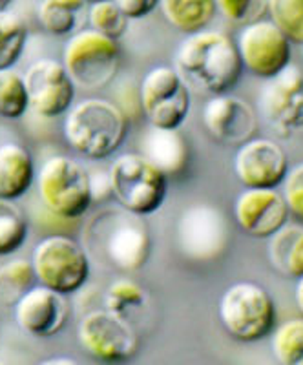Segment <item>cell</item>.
Here are the masks:
<instances>
[{
    "label": "cell",
    "mask_w": 303,
    "mask_h": 365,
    "mask_svg": "<svg viewBox=\"0 0 303 365\" xmlns=\"http://www.w3.org/2000/svg\"><path fill=\"white\" fill-rule=\"evenodd\" d=\"M270 345L282 365H303V316L283 322L272 334Z\"/></svg>",
    "instance_id": "28"
},
{
    "label": "cell",
    "mask_w": 303,
    "mask_h": 365,
    "mask_svg": "<svg viewBox=\"0 0 303 365\" xmlns=\"http://www.w3.org/2000/svg\"><path fill=\"white\" fill-rule=\"evenodd\" d=\"M115 4L125 11L130 21H139L158 8L159 0H115Z\"/></svg>",
    "instance_id": "34"
},
{
    "label": "cell",
    "mask_w": 303,
    "mask_h": 365,
    "mask_svg": "<svg viewBox=\"0 0 303 365\" xmlns=\"http://www.w3.org/2000/svg\"><path fill=\"white\" fill-rule=\"evenodd\" d=\"M28 217L19 205L0 197V256L15 254L28 237Z\"/></svg>",
    "instance_id": "25"
},
{
    "label": "cell",
    "mask_w": 303,
    "mask_h": 365,
    "mask_svg": "<svg viewBox=\"0 0 303 365\" xmlns=\"http://www.w3.org/2000/svg\"><path fill=\"white\" fill-rule=\"evenodd\" d=\"M291 210L282 192L276 188H247L234 203V220L250 237L269 240L285 223Z\"/></svg>",
    "instance_id": "16"
},
{
    "label": "cell",
    "mask_w": 303,
    "mask_h": 365,
    "mask_svg": "<svg viewBox=\"0 0 303 365\" xmlns=\"http://www.w3.org/2000/svg\"><path fill=\"white\" fill-rule=\"evenodd\" d=\"M61 63L75 88L101 90L115 79L119 70V41L104 37L92 28H84L68 38Z\"/></svg>",
    "instance_id": "7"
},
{
    "label": "cell",
    "mask_w": 303,
    "mask_h": 365,
    "mask_svg": "<svg viewBox=\"0 0 303 365\" xmlns=\"http://www.w3.org/2000/svg\"><path fill=\"white\" fill-rule=\"evenodd\" d=\"M203 125L216 141L240 146L252 139L257 130V117L252 106L230 93L212 96L203 106Z\"/></svg>",
    "instance_id": "18"
},
{
    "label": "cell",
    "mask_w": 303,
    "mask_h": 365,
    "mask_svg": "<svg viewBox=\"0 0 303 365\" xmlns=\"http://www.w3.org/2000/svg\"><path fill=\"white\" fill-rule=\"evenodd\" d=\"M88 8L86 0H41L37 21L53 37H71L88 24Z\"/></svg>",
    "instance_id": "21"
},
{
    "label": "cell",
    "mask_w": 303,
    "mask_h": 365,
    "mask_svg": "<svg viewBox=\"0 0 303 365\" xmlns=\"http://www.w3.org/2000/svg\"><path fill=\"white\" fill-rule=\"evenodd\" d=\"M29 110L44 119L61 117L73 106L75 84L57 58H37L22 73Z\"/></svg>",
    "instance_id": "14"
},
{
    "label": "cell",
    "mask_w": 303,
    "mask_h": 365,
    "mask_svg": "<svg viewBox=\"0 0 303 365\" xmlns=\"http://www.w3.org/2000/svg\"><path fill=\"white\" fill-rule=\"evenodd\" d=\"M236 46L243 68L263 81L272 79L291 64V41L265 19L245 24Z\"/></svg>",
    "instance_id": "12"
},
{
    "label": "cell",
    "mask_w": 303,
    "mask_h": 365,
    "mask_svg": "<svg viewBox=\"0 0 303 365\" xmlns=\"http://www.w3.org/2000/svg\"><path fill=\"white\" fill-rule=\"evenodd\" d=\"M294 299H296V307H298L299 314L303 316V276H302V278H298V285H296Z\"/></svg>",
    "instance_id": "35"
},
{
    "label": "cell",
    "mask_w": 303,
    "mask_h": 365,
    "mask_svg": "<svg viewBox=\"0 0 303 365\" xmlns=\"http://www.w3.org/2000/svg\"><path fill=\"white\" fill-rule=\"evenodd\" d=\"M19 327L34 338H51L63 331L70 318L66 296L35 283L13 307Z\"/></svg>",
    "instance_id": "17"
},
{
    "label": "cell",
    "mask_w": 303,
    "mask_h": 365,
    "mask_svg": "<svg viewBox=\"0 0 303 365\" xmlns=\"http://www.w3.org/2000/svg\"><path fill=\"white\" fill-rule=\"evenodd\" d=\"M38 197L61 220H79L93 203L92 175L68 155H51L35 175Z\"/></svg>",
    "instance_id": "4"
},
{
    "label": "cell",
    "mask_w": 303,
    "mask_h": 365,
    "mask_svg": "<svg viewBox=\"0 0 303 365\" xmlns=\"http://www.w3.org/2000/svg\"><path fill=\"white\" fill-rule=\"evenodd\" d=\"M108 181L120 208L138 216L154 214L166 197V175L141 154L119 155L110 166Z\"/></svg>",
    "instance_id": "8"
},
{
    "label": "cell",
    "mask_w": 303,
    "mask_h": 365,
    "mask_svg": "<svg viewBox=\"0 0 303 365\" xmlns=\"http://www.w3.org/2000/svg\"><path fill=\"white\" fill-rule=\"evenodd\" d=\"M64 139L79 155L103 161L119 150L128 132V119L108 99H83L64 117Z\"/></svg>",
    "instance_id": "2"
},
{
    "label": "cell",
    "mask_w": 303,
    "mask_h": 365,
    "mask_svg": "<svg viewBox=\"0 0 303 365\" xmlns=\"http://www.w3.org/2000/svg\"><path fill=\"white\" fill-rule=\"evenodd\" d=\"M46 364H68V365H75V360H71V358H53V360H46Z\"/></svg>",
    "instance_id": "36"
},
{
    "label": "cell",
    "mask_w": 303,
    "mask_h": 365,
    "mask_svg": "<svg viewBox=\"0 0 303 365\" xmlns=\"http://www.w3.org/2000/svg\"><path fill=\"white\" fill-rule=\"evenodd\" d=\"M146 302H148L146 291L132 279H117L106 289L104 294V309L125 318L128 312L145 307Z\"/></svg>",
    "instance_id": "31"
},
{
    "label": "cell",
    "mask_w": 303,
    "mask_h": 365,
    "mask_svg": "<svg viewBox=\"0 0 303 365\" xmlns=\"http://www.w3.org/2000/svg\"><path fill=\"white\" fill-rule=\"evenodd\" d=\"M217 11L234 24H249L262 19L267 11V0H214Z\"/></svg>",
    "instance_id": "32"
},
{
    "label": "cell",
    "mask_w": 303,
    "mask_h": 365,
    "mask_svg": "<svg viewBox=\"0 0 303 365\" xmlns=\"http://www.w3.org/2000/svg\"><path fill=\"white\" fill-rule=\"evenodd\" d=\"M143 216L120 208L99 212L84 230L86 247L113 269L135 272L150 256V232Z\"/></svg>",
    "instance_id": "3"
},
{
    "label": "cell",
    "mask_w": 303,
    "mask_h": 365,
    "mask_svg": "<svg viewBox=\"0 0 303 365\" xmlns=\"http://www.w3.org/2000/svg\"><path fill=\"white\" fill-rule=\"evenodd\" d=\"M37 283L64 296L81 291L90 278V256L79 241L64 234L42 237L31 254Z\"/></svg>",
    "instance_id": "6"
},
{
    "label": "cell",
    "mask_w": 303,
    "mask_h": 365,
    "mask_svg": "<svg viewBox=\"0 0 303 365\" xmlns=\"http://www.w3.org/2000/svg\"><path fill=\"white\" fill-rule=\"evenodd\" d=\"M130 19L115 4V0H101L88 8V24L104 37L119 41L128 29Z\"/></svg>",
    "instance_id": "30"
},
{
    "label": "cell",
    "mask_w": 303,
    "mask_h": 365,
    "mask_svg": "<svg viewBox=\"0 0 303 365\" xmlns=\"http://www.w3.org/2000/svg\"><path fill=\"white\" fill-rule=\"evenodd\" d=\"M234 172L245 188H278L289 172V158L272 139L252 137L237 148Z\"/></svg>",
    "instance_id": "15"
},
{
    "label": "cell",
    "mask_w": 303,
    "mask_h": 365,
    "mask_svg": "<svg viewBox=\"0 0 303 365\" xmlns=\"http://www.w3.org/2000/svg\"><path fill=\"white\" fill-rule=\"evenodd\" d=\"M13 0H0V11H2V9H8V6L11 4Z\"/></svg>",
    "instance_id": "37"
},
{
    "label": "cell",
    "mask_w": 303,
    "mask_h": 365,
    "mask_svg": "<svg viewBox=\"0 0 303 365\" xmlns=\"http://www.w3.org/2000/svg\"><path fill=\"white\" fill-rule=\"evenodd\" d=\"M270 263L287 278L303 276V225L285 223L269 237Z\"/></svg>",
    "instance_id": "22"
},
{
    "label": "cell",
    "mask_w": 303,
    "mask_h": 365,
    "mask_svg": "<svg viewBox=\"0 0 303 365\" xmlns=\"http://www.w3.org/2000/svg\"><path fill=\"white\" fill-rule=\"evenodd\" d=\"M267 11L291 44L303 46V0H267Z\"/></svg>",
    "instance_id": "29"
},
{
    "label": "cell",
    "mask_w": 303,
    "mask_h": 365,
    "mask_svg": "<svg viewBox=\"0 0 303 365\" xmlns=\"http://www.w3.org/2000/svg\"><path fill=\"white\" fill-rule=\"evenodd\" d=\"M217 314L229 336L250 344L269 336L274 329V299L257 283L237 282L221 294Z\"/></svg>",
    "instance_id": "5"
},
{
    "label": "cell",
    "mask_w": 303,
    "mask_h": 365,
    "mask_svg": "<svg viewBox=\"0 0 303 365\" xmlns=\"http://www.w3.org/2000/svg\"><path fill=\"white\" fill-rule=\"evenodd\" d=\"M29 110L24 77L13 68L0 70V119L17 120Z\"/></svg>",
    "instance_id": "27"
},
{
    "label": "cell",
    "mask_w": 303,
    "mask_h": 365,
    "mask_svg": "<svg viewBox=\"0 0 303 365\" xmlns=\"http://www.w3.org/2000/svg\"><path fill=\"white\" fill-rule=\"evenodd\" d=\"M282 194L292 216L303 223V163L287 172Z\"/></svg>",
    "instance_id": "33"
},
{
    "label": "cell",
    "mask_w": 303,
    "mask_h": 365,
    "mask_svg": "<svg viewBox=\"0 0 303 365\" xmlns=\"http://www.w3.org/2000/svg\"><path fill=\"white\" fill-rule=\"evenodd\" d=\"M175 70L187 84L217 96L236 86L243 64L232 37L217 29H201L178 46Z\"/></svg>",
    "instance_id": "1"
},
{
    "label": "cell",
    "mask_w": 303,
    "mask_h": 365,
    "mask_svg": "<svg viewBox=\"0 0 303 365\" xmlns=\"http://www.w3.org/2000/svg\"><path fill=\"white\" fill-rule=\"evenodd\" d=\"M28 29L24 21L13 11H0V70L15 66L24 51Z\"/></svg>",
    "instance_id": "26"
},
{
    "label": "cell",
    "mask_w": 303,
    "mask_h": 365,
    "mask_svg": "<svg viewBox=\"0 0 303 365\" xmlns=\"http://www.w3.org/2000/svg\"><path fill=\"white\" fill-rule=\"evenodd\" d=\"M37 283L31 262L15 257L0 267V307H15V303Z\"/></svg>",
    "instance_id": "24"
},
{
    "label": "cell",
    "mask_w": 303,
    "mask_h": 365,
    "mask_svg": "<svg viewBox=\"0 0 303 365\" xmlns=\"http://www.w3.org/2000/svg\"><path fill=\"white\" fill-rule=\"evenodd\" d=\"M230 240L229 221L214 205L195 203L185 208L175 225V243L187 259L214 262L223 256Z\"/></svg>",
    "instance_id": "9"
},
{
    "label": "cell",
    "mask_w": 303,
    "mask_h": 365,
    "mask_svg": "<svg viewBox=\"0 0 303 365\" xmlns=\"http://www.w3.org/2000/svg\"><path fill=\"white\" fill-rule=\"evenodd\" d=\"M143 112L150 126L179 128L190 112V90L175 68L155 66L139 86Z\"/></svg>",
    "instance_id": "10"
},
{
    "label": "cell",
    "mask_w": 303,
    "mask_h": 365,
    "mask_svg": "<svg viewBox=\"0 0 303 365\" xmlns=\"http://www.w3.org/2000/svg\"><path fill=\"white\" fill-rule=\"evenodd\" d=\"M163 17L181 34H195L207 29L216 17L214 0H159Z\"/></svg>",
    "instance_id": "23"
},
{
    "label": "cell",
    "mask_w": 303,
    "mask_h": 365,
    "mask_svg": "<svg viewBox=\"0 0 303 365\" xmlns=\"http://www.w3.org/2000/svg\"><path fill=\"white\" fill-rule=\"evenodd\" d=\"M34 155L21 143L0 145V197L19 200L35 182Z\"/></svg>",
    "instance_id": "20"
},
{
    "label": "cell",
    "mask_w": 303,
    "mask_h": 365,
    "mask_svg": "<svg viewBox=\"0 0 303 365\" xmlns=\"http://www.w3.org/2000/svg\"><path fill=\"white\" fill-rule=\"evenodd\" d=\"M260 112L267 125L283 137L303 128V70L296 64L283 68L265 81L260 91Z\"/></svg>",
    "instance_id": "13"
},
{
    "label": "cell",
    "mask_w": 303,
    "mask_h": 365,
    "mask_svg": "<svg viewBox=\"0 0 303 365\" xmlns=\"http://www.w3.org/2000/svg\"><path fill=\"white\" fill-rule=\"evenodd\" d=\"M139 148V154L145 155L166 178L183 174L190 161V150L178 128L148 126V130H145L141 135Z\"/></svg>",
    "instance_id": "19"
},
{
    "label": "cell",
    "mask_w": 303,
    "mask_h": 365,
    "mask_svg": "<svg viewBox=\"0 0 303 365\" xmlns=\"http://www.w3.org/2000/svg\"><path fill=\"white\" fill-rule=\"evenodd\" d=\"M88 4H93V2H101V0H86Z\"/></svg>",
    "instance_id": "38"
},
{
    "label": "cell",
    "mask_w": 303,
    "mask_h": 365,
    "mask_svg": "<svg viewBox=\"0 0 303 365\" xmlns=\"http://www.w3.org/2000/svg\"><path fill=\"white\" fill-rule=\"evenodd\" d=\"M79 344L84 353L99 361H126L138 353L139 338L125 316L108 309L84 314L79 324Z\"/></svg>",
    "instance_id": "11"
}]
</instances>
